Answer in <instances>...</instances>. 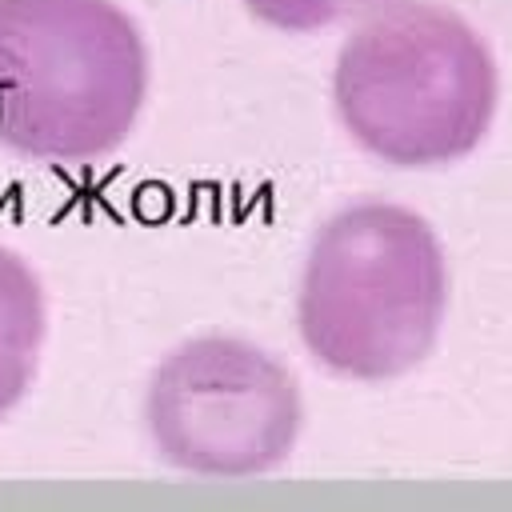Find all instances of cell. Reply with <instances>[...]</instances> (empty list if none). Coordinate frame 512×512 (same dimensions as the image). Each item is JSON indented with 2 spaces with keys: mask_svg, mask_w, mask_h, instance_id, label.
Returning a JSON list of instances; mask_svg holds the SVG:
<instances>
[{
  "mask_svg": "<svg viewBox=\"0 0 512 512\" xmlns=\"http://www.w3.org/2000/svg\"><path fill=\"white\" fill-rule=\"evenodd\" d=\"M144 424L164 464L204 480H248L292 456L304 400L268 348L208 332L180 340L152 368Z\"/></svg>",
  "mask_w": 512,
  "mask_h": 512,
  "instance_id": "cell-4",
  "label": "cell"
},
{
  "mask_svg": "<svg viewBox=\"0 0 512 512\" xmlns=\"http://www.w3.org/2000/svg\"><path fill=\"white\" fill-rule=\"evenodd\" d=\"M384 0H240V8L284 36H308V32H324L336 24H352L364 12H372Z\"/></svg>",
  "mask_w": 512,
  "mask_h": 512,
  "instance_id": "cell-6",
  "label": "cell"
},
{
  "mask_svg": "<svg viewBox=\"0 0 512 512\" xmlns=\"http://www.w3.org/2000/svg\"><path fill=\"white\" fill-rule=\"evenodd\" d=\"M444 312L448 256L416 208L368 196L316 228L296 284V332L324 372L396 380L432 356Z\"/></svg>",
  "mask_w": 512,
  "mask_h": 512,
  "instance_id": "cell-2",
  "label": "cell"
},
{
  "mask_svg": "<svg viewBox=\"0 0 512 512\" xmlns=\"http://www.w3.org/2000/svg\"><path fill=\"white\" fill-rule=\"evenodd\" d=\"M48 340V296L36 268L0 244V420L28 396Z\"/></svg>",
  "mask_w": 512,
  "mask_h": 512,
  "instance_id": "cell-5",
  "label": "cell"
},
{
  "mask_svg": "<svg viewBox=\"0 0 512 512\" xmlns=\"http://www.w3.org/2000/svg\"><path fill=\"white\" fill-rule=\"evenodd\" d=\"M152 88L144 28L116 0H0V148L40 164L112 156Z\"/></svg>",
  "mask_w": 512,
  "mask_h": 512,
  "instance_id": "cell-3",
  "label": "cell"
},
{
  "mask_svg": "<svg viewBox=\"0 0 512 512\" xmlns=\"http://www.w3.org/2000/svg\"><path fill=\"white\" fill-rule=\"evenodd\" d=\"M332 112L372 160L404 172L472 156L500 112V64L484 32L440 0H384L332 60Z\"/></svg>",
  "mask_w": 512,
  "mask_h": 512,
  "instance_id": "cell-1",
  "label": "cell"
}]
</instances>
